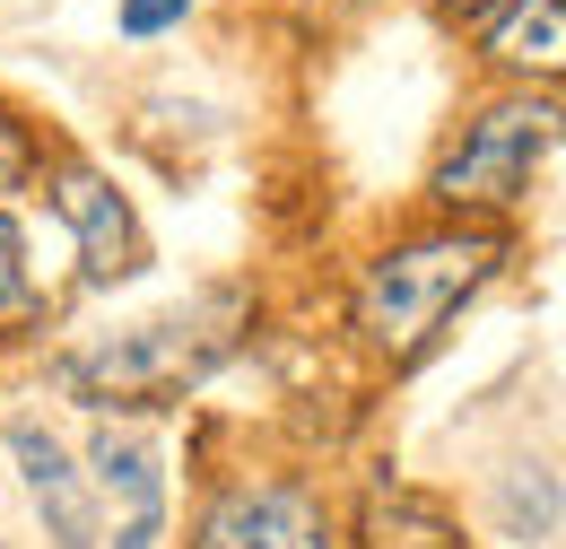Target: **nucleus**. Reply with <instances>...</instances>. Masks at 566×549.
I'll use <instances>...</instances> for the list:
<instances>
[{
	"label": "nucleus",
	"mask_w": 566,
	"mask_h": 549,
	"mask_svg": "<svg viewBox=\"0 0 566 549\" xmlns=\"http://www.w3.org/2000/svg\"><path fill=\"white\" fill-rule=\"evenodd\" d=\"M192 18V0H123V35L148 44V35H166V27H184Z\"/></svg>",
	"instance_id": "9b49d317"
},
{
	"label": "nucleus",
	"mask_w": 566,
	"mask_h": 549,
	"mask_svg": "<svg viewBox=\"0 0 566 549\" xmlns=\"http://www.w3.org/2000/svg\"><path fill=\"white\" fill-rule=\"evenodd\" d=\"M87 472H96V497H105L114 549H157V532H166V463H157V436H148V427L96 418Z\"/></svg>",
	"instance_id": "20e7f679"
},
{
	"label": "nucleus",
	"mask_w": 566,
	"mask_h": 549,
	"mask_svg": "<svg viewBox=\"0 0 566 549\" xmlns=\"http://www.w3.org/2000/svg\"><path fill=\"white\" fill-rule=\"evenodd\" d=\"M489 62L549 79L566 62V0H505V18L489 27Z\"/></svg>",
	"instance_id": "6e6552de"
},
{
	"label": "nucleus",
	"mask_w": 566,
	"mask_h": 549,
	"mask_svg": "<svg viewBox=\"0 0 566 549\" xmlns=\"http://www.w3.org/2000/svg\"><path fill=\"white\" fill-rule=\"evenodd\" d=\"M53 209H62V227L78 236V271L96 279V288L140 271V227H132V209H123V193H114L105 175L62 166V175H53Z\"/></svg>",
	"instance_id": "423d86ee"
},
{
	"label": "nucleus",
	"mask_w": 566,
	"mask_h": 549,
	"mask_svg": "<svg viewBox=\"0 0 566 549\" xmlns=\"http://www.w3.org/2000/svg\"><path fill=\"white\" fill-rule=\"evenodd\" d=\"M9 454H18V472H27V497L44 506V524H53V541L62 549H96V506H87V488H78L71 454L27 418V427H9Z\"/></svg>",
	"instance_id": "0eeeda50"
},
{
	"label": "nucleus",
	"mask_w": 566,
	"mask_h": 549,
	"mask_svg": "<svg viewBox=\"0 0 566 549\" xmlns=\"http://www.w3.org/2000/svg\"><path fill=\"white\" fill-rule=\"evenodd\" d=\"M549 524H558L549 472H514V488H505V532H514V541H549Z\"/></svg>",
	"instance_id": "1a4fd4ad"
},
{
	"label": "nucleus",
	"mask_w": 566,
	"mask_h": 549,
	"mask_svg": "<svg viewBox=\"0 0 566 549\" xmlns=\"http://www.w3.org/2000/svg\"><path fill=\"white\" fill-rule=\"evenodd\" d=\"M218 349H227V332H201L192 314H166V323H140V332L105 341L96 358H71L62 384L87 393V402H166V393H184L210 366Z\"/></svg>",
	"instance_id": "7ed1b4c3"
},
{
	"label": "nucleus",
	"mask_w": 566,
	"mask_h": 549,
	"mask_svg": "<svg viewBox=\"0 0 566 549\" xmlns=\"http://www.w3.org/2000/svg\"><path fill=\"white\" fill-rule=\"evenodd\" d=\"M27 166H35V139H27L18 123H9V114H0V193H9V184H18Z\"/></svg>",
	"instance_id": "f8f14e48"
},
{
	"label": "nucleus",
	"mask_w": 566,
	"mask_h": 549,
	"mask_svg": "<svg viewBox=\"0 0 566 549\" xmlns=\"http://www.w3.org/2000/svg\"><path fill=\"white\" fill-rule=\"evenodd\" d=\"M436 9H453V18H489L496 0H436Z\"/></svg>",
	"instance_id": "ddd939ff"
},
{
	"label": "nucleus",
	"mask_w": 566,
	"mask_h": 549,
	"mask_svg": "<svg viewBox=\"0 0 566 549\" xmlns=\"http://www.w3.org/2000/svg\"><path fill=\"white\" fill-rule=\"evenodd\" d=\"M27 314H35V271H27L18 227L0 218V323H27Z\"/></svg>",
	"instance_id": "9d476101"
},
{
	"label": "nucleus",
	"mask_w": 566,
	"mask_h": 549,
	"mask_svg": "<svg viewBox=\"0 0 566 549\" xmlns=\"http://www.w3.org/2000/svg\"><path fill=\"white\" fill-rule=\"evenodd\" d=\"M201 549H332V515L314 488L244 480L201 515Z\"/></svg>",
	"instance_id": "39448f33"
},
{
	"label": "nucleus",
	"mask_w": 566,
	"mask_h": 549,
	"mask_svg": "<svg viewBox=\"0 0 566 549\" xmlns=\"http://www.w3.org/2000/svg\"><path fill=\"white\" fill-rule=\"evenodd\" d=\"M505 262V245H496L489 227H444V236H410V245H392L366 288H357V332L384 349L392 366H410L444 323H453V305L480 288V279Z\"/></svg>",
	"instance_id": "f257e3e1"
},
{
	"label": "nucleus",
	"mask_w": 566,
	"mask_h": 549,
	"mask_svg": "<svg viewBox=\"0 0 566 549\" xmlns=\"http://www.w3.org/2000/svg\"><path fill=\"white\" fill-rule=\"evenodd\" d=\"M549 139H558V105L549 96H505V105H489L471 132L444 148L436 201L444 209H514L523 184H532V166L549 157Z\"/></svg>",
	"instance_id": "f03ea898"
}]
</instances>
